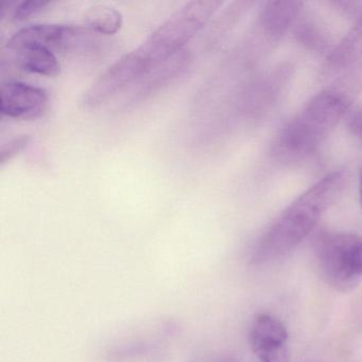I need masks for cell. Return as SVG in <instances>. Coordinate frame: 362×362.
I'll use <instances>...</instances> for the list:
<instances>
[{"mask_svg": "<svg viewBox=\"0 0 362 362\" xmlns=\"http://www.w3.org/2000/svg\"><path fill=\"white\" fill-rule=\"evenodd\" d=\"M151 71V67L139 50H133L116 61L92 84L84 94L82 103L84 107L95 109L122 88L147 77Z\"/></svg>", "mask_w": 362, "mask_h": 362, "instance_id": "obj_5", "label": "cell"}, {"mask_svg": "<svg viewBox=\"0 0 362 362\" xmlns=\"http://www.w3.org/2000/svg\"><path fill=\"white\" fill-rule=\"evenodd\" d=\"M302 8L303 3L296 0L268 1L259 14L262 30L272 39L283 37L298 22Z\"/></svg>", "mask_w": 362, "mask_h": 362, "instance_id": "obj_9", "label": "cell"}, {"mask_svg": "<svg viewBox=\"0 0 362 362\" xmlns=\"http://www.w3.org/2000/svg\"><path fill=\"white\" fill-rule=\"evenodd\" d=\"M362 88V63L347 69L336 82L315 95L275 139L279 158L296 160L315 152L332 132Z\"/></svg>", "mask_w": 362, "mask_h": 362, "instance_id": "obj_1", "label": "cell"}, {"mask_svg": "<svg viewBox=\"0 0 362 362\" xmlns=\"http://www.w3.org/2000/svg\"><path fill=\"white\" fill-rule=\"evenodd\" d=\"M349 127L354 134L357 135L362 141V109L351 112L349 117Z\"/></svg>", "mask_w": 362, "mask_h": 362, "instance_id": "obj_16", "label": "cell"}, {"mask_svg": "<svg viewBox=\"0 0 362 362\" xmlns=\"http://www.w3.org/2000/svg\"><path fill=\"white\" fill-rule=\"evenodd\" d=\"M219 362H236V361H235V360H233V359H224V360H221V361H219Z\"/></svg>", "mask_w": 362, "mask_h": 362, "instance_id": "obj_18", "label": "cell"}, {"mask_svg": "<svg viewBox=\"0 0 362 362\" xmlns=\"http://www.w3.org/2000/svg\"><path fill=\"white\" fill-rule=\"evenodd\" d=\"M30 141L31 137L29 135H23V136L10 141L8 145L4 146L1 152H0V163H1V165L11 160L18 152L22 151L30 143Z\"/></svg>", "mask_w": 362, "mask_h": 362, "instance_id": "obj_15", "label": "cell"}, {"mask_svg": "<svg viewBox=\"0 0 362 362\" xmlns=\"http://www.w3.org/2000/svg\"><path fill=\"white\" fill-rule=\"evenodd\" d=\"M360 270H361V274H362V254H361V259H360Z\"/></svg>", "mask_w": 362, "mask_h": 362, "instance_id": "obj_19", "label": "cell"}, {"mask_svg": "<svg viewBox=\"0 0 362 362\" xmlns=\"http://www.w3.org/2000/svg\"><path fill=\"white\" fill-rule=\"evenodd\" d=\"M359 202L360 207H361L362 209V173H360L359 177Z\"/></svg>", "mask_w": 362, "mask_h": 362, "instance_id": "obj_17", "label": "cell"}, {"mask_svg": "<svg viewBox=\"0 0 362 362\" xmlns=\"http://www.w3.org/2000/svg\"><path fill=\"white\" fill-rule=\"evenodd\" d=\"M347 183L343 170H334L298 196L271 224L256 245L257 264L283 257L298 247L317 226L320 218L337 202Z\"/></svg>", "mask_w": 362, "mask_h": 362, "instance_id": "obj_2", "label": "cell"}, {"mask_svg": "<svg viewBox=\"0 0 362 362\" xmlns=\"http://www.w3.org/2000/svg\"><path fill=\"white\" fill-rule=\"evenodd\" d=\"M86 22L90 30L111 35L122 28V16L118 10L110 6H94L86 12Z\"/></svg>", "mask_w": 362, "mask_h": 362, "instance_id": "obj_12", "label": "cell"}, {"mask_svg": "<svg viewBox=\"0 0 362 362\" xmlns=\"http://www.w3.org/2000/svg\"><path fill=\"white\" fill-rule=\"evenodd\" d=\"M320 274L337 291L349 292L362 276V238L351 233H334L317 243Z\"/></svg>", "mask_w": 362, "mask_h": 362, "instance_id": "obj_4", "label": "cell"}, {"mask_svg": "<svg viewBox=\"0 0 362 362\" xmlns=\"http://www.w3.org/2000/svg\"><path fill=\"white\" fill-rule=\"evenodd\" d=\"M16 54L21 69L37 75L54 77L61 71V65L50 48L41 44L25 43L10 48Z\"/></svg>", "mask_w": 362, "mask_h": 362, "instance_id": "obj_10", "label": "cell"}, {"mask_svg": "<svg viewBox=\"0 0 362 362\" xmlns=\"http://www.w3.org/2000/svg\"><path fill=\"white\" fill-rule=\"evenodd\" d=\"M296 33L298 41L307 48L315 52H324L329 46V35L323 27L320 26L315 21L300 18L296 23Z\"/></svg>", "mask_w": 362, "mask_h": 362, "instance_id": "obj_13", "label": "cell"}, {"mask_svg": "<svg viewBox=\"0 0 362 362\" xmlns=\"http://www.w3.org/2000/svg\"><path fill=\"white\" fill-rule=\"evenodd\" d=\"M49 5L50 1H47V0H27V1H23L14 9L13 20H26L33 14L39 13Z\"/></svg>", "mask_w": 362, "mask_h": 362, "instance_id": "obj_14", "label": "cell"}, {"mask_svg": "<svg viewBox=\"0 0 362 362\" xmlns=\"http://www.w3.org/2000/svg\"><path fill=\"white\" fill-rule=\"evenodd\" d=\"M250 346L262 362H289L288 332L276 317L258 315L250 328Z\"/></svg>", "mask_w": 362, "mask_h": 362, "instance_id": "obj_6", "label": "cell"}, {"mask_svg": "<svg viewBox=\"0 0 362 362\" xmlns=\"http://www.w3.org/2000/svg\"><path fill=\"white\" fill-rule=\"evenodd\" d=\"M220 0H194L177 10L136 48L152 71L183 50L222 6Z\"/></svg>", "mask_w": 362, "mask_h": 362, "instance_id": "obj_3", "label": "cell"}, {"mask_svg": "<svg viewBox=\"0 0 362 362\" xmlns=\"http://www.w3.org/2000/svg\"><path fill=\"white\" fill-rule=\"evenodd\" d=\"M47 93L25 82L11 81L1 88V112L20 119H37L47 109Z\"/></svg>", "mask_w": 362, "mask_h": 362, "instance_id": "obj_8", "label": "cell"}, {"mask_svg": "<svg viewBox=\"0 0 362 362\" xmlns=\"http://www.w3.org/2000/svg\"><path fill=\"white\" fill-rule=\"evenodd\" d=\"M362 59V16L351 27V30L328 52L326 69L341 71L355 66Z\"/></svg>", "mask_w": 362, "mask_h": 362, "instance_id": "obj_11", "label": "cell"}, {"mask_svg": "<svg viewBox=\"0 0 362 362\" xmlns=\"http://www.w3.org/2000/svg\"><path fill=\"white\" fill-rule=\"evenodd\" d=\"M90 33L81 27L71 25L35 24L14 33L10 39L9 48L25 43L41 44L48 48L75 49L90 45Z\"/></svg>", "mask_w": 362, "mask_h": 362, "instance_id": "obj_7", "label": "cell"}]
</instances>
